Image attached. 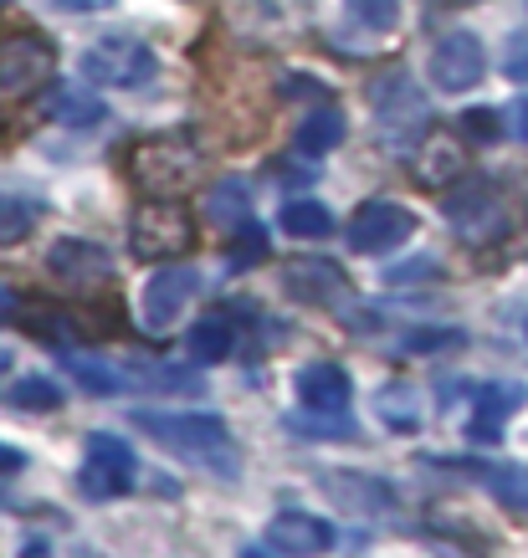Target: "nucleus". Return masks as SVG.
Returning a JSON list of instances; mask_svg holds the SVG:
<instances>
[{
	"label": "nucleus",
	"instance_id": "a211bd4d",
	"mask_svg": "<svg viewBox=\"0 0 528 558\" xmlns=\"http://www.w3.org/2000/svg\"><path fill=\"white\" fill-rule=\"evenodd\" d=\"M518 405H524V389L488 385L478 395V415H472V425H467V436H472V440H497V436H503V421H508Z\"/></svg>",
	"mask_w": 528,
	"mask_h": 558
},
{
	"label": "nucleus",
	"instance_id": "2eb2a0df",
	"mask_svg": "<svg viewBox=\"0 0 528 558\" xmlns=\"http://www.w3.org/2000/svg\"><path fill=\"white\" fill-rule=\"evenodd\" d=\"M324 492L344 512H359V518H375V512L395 508L391 482H380L370 472H324Z\"/></svg>",
	"mask_w": 528,
	"mask_h": 558
},
{
	"label": "nucleus",
	"instance_id": "7ed1b4c3",
	"mask_svg": "<svg viewBox=\"0 0 528 558\" xmlns=\"http://www.w3.org/2000/svg\"><path fill=\"white\" fill-rule=\"evenodd\" d=\"M226 26L252 47H277L313 26V0H226Z\"/></svg>",
	"mask_w": 528,
	"mask_h": 558
},
{
	"label": "nucleus",
	"instance_id": "7c9ffc66",
	"mask_svg": "<svg viewBox=\"0 0 528 558\" xmlns=\"http://www.w3.org/2000/svg\"><path fill=\"white\" fill-rule=\"evenodd\" d=\"M57 119L72 123V129H93V123H103L108 113H103V102L98 98H77V93H57Z\"/></svg>",
	"mask_w": 528,
	"mask_h": 558
},
{
	"label": "nucleus",
	"instance_id": "c85d7f7f",
	"mask_svg": "<svg viewBox=\"0 0 528 558\" xmlns=\"http://www.w3.org/2000/svg\"><path fill=\"white\" fill-rule=\"evenodd\" d=\"M344 5L364 32H395V21H400V0H344Z\"/></svg>",
	"mask_w": 528,
	"mask_h": 558
},
{
	"label": "nucleus",
	"instance_id": "f704fd0d",
	"mask_svg": "<svg viewBox=\"0 0 528 558\" xmlns=\"http://www.w3.org/2000/svg\"><path fill=\"white\" fill-rule=\"evenodd\" d=\"M119 0H57V11H68V16H93V11H113Z\"/></svg>",
	"mask_w": 528,
	"mask_h": 558
},
{
	"label": "nucleus",
	"instance_id": "f3484780",
	"mask_svg": "<svg viewBox=\"0 0 528 558\" xmlns=\"http://www.w3.org/2000/svg\"><path fill=\"white\" fill-rule=\"evenodd\" d=\"M283 288H288V298H298V303L334 307L344 292H349V282H344V271L334 267V262H292V267L283 271Z\"/></svg>",
	"mask_w": 528,
	"mask_h": 558
},
{
	"label": "nucleus",
	"instance_id": "4468645a",
	"mask_svg": "<svg viewBox=\"0 0 528 558\" xmlns=\"http://www.w3.org/2000/svg\"><path fill=\"white\" fill-rule=\"evenodd\" d=\"M47 72H51V47H41L36 36L5 41V51H0V93L5 98L32 93L36 83H47Z\"/></svg>",
	"mask_w": 528,
	"mask_h": 558
},
{
	"label": "nucleus",
	"instance_id": "dca6fc26",
	"mask_svg": "<svg viewBox=\"0 0 528 558\" xmlns=\"http://www.w3.org/2000/svg\"><path fill=\"white\" fill-rule=\"evenodd\" d=\"M370 102H375V119L385 123V129L427 123V98H421V87L410 83L406 72H385V77L370 87Z\"/></svg>",
	"mask_w": 528,
	"mask_h": 558
},
{
	"label": "nucleus",
	"instance_id": "0eeeda50",
	"mask_svg": "<svg viewBox=\"0 0 528 558\" xmlns=\"http://www.w3.org/2000/svg\"><path fill=\"white\" fill-rule=\"evenodd\" d=\"M410 236H416V216L395 201L359 205L355 220H349V252H359V256H385L395 246H406Z\"/></svg>",
	"mask_w": 528,
	"mask_h": 558
},
{
	"label": "nucleus",
	"instance_id": "393cba45",
	"mask_svg": "<svg viewBox=\"0 0 528 558\" xmlns=\"http://www.w3.org/2000/svg\"><path fill=\"white\" fill-rule=\"evenodd\" d=\"M488 487L508 512H524L528 518V466L524 461H497L488 466Z\"/></svg>",
	"mask_w": 528,
	"mask_h": 558
},
{
	"label": "nucleus",
	"instance_id": "b1692460",
	"mask_svg": "<svg viewBox=\"0 0 528 558\" xmlns=\"http://www.w3.org/2000/svg\"><path fill=\"white\" fill-rule=\"evenodd\" d=\"M283 231H288V236H328V231H334V210H328L324 201L298 195V201L283 205Z\"/></svg>",
	"mask_w": 528,
	"mask_h": 558
},
{
	"label": "nucleus",
	"instance_id": "473e14b6",
	"mask_svg": "<svg viewBox=\"0 0 528 558\" xmlns=\"http://www.w3.org/2000/svg\"><path fill=\"white\" fill-rule=\"evenodd\" d=\"M503 72H508L513 83H528V36H508V47H503Z\"/></svg>",
	"mask_w": 528,
	"mask_h": 558
},
{
	"label": "nucleus",
	"instance_id": "aec40b11",
	"mask_svg": "<svg viewBox=\"0 0 528 558\" xmlns=\"http://www.w3.org/2000/svg\"><path fill=\"white\" fill-rule=\"evenodd\" d=\"M231 349H237V323L226 318V313H205V318L190 328V359H195V364H221Z\"/></svg>",
	"mask_w": 528,
	"mask_h": 558
},
{
	"label": "nucleus",
	"instance_id": "4be33fe9",
	"mask_svg": "<svg viewBox=\"0 0 528 558\" xmlns=\"http://www.w3.org/2000/svg\"><path fill=\"white\" fill-rule=\"evenodd\" d=\"M205 216H211V226H247V220H252V185H247V180H221V185H211Z\"/></svg>",
	"mask_w": 528,
	"mask_h": 558
},
{
	"label": "nucleus",
	"instance_id": "c9c22d12",
	"mask_svg": "<svg viewBox=\"0 0 528 558\" xmlns=\"http://www.w3.org/2000/svg\"><path fill=\"white\" fill-rule=\"evenodd\" d=\"M442 343H461V333H410L406 354H416V349H442Z\"/></svg>",
	"mask_w": 528,
	"mask_h": 558
},
{
	"label": "nucleus",
	"instance_id": "423d86ee",
	"mask_svg": "<svg viewBox=\"0 0 528 558\" xmlns=\"http://www.w3.org/2000/svg\"><path fill=\"white\" fill-rule=\"evenodd\" d=\"M83 497L93 502H108V497H123V492L134 487V451H129V440L113 436V430H93L83 440Z\"/></svg>",
	"mask_w": 528,
	"mask_h": 558
},
{
	"label": "nucleus",
	"instance_id": "58836bf2",
	"mask_svg": "<svg viewBox=\"0 0 528 558\" xmlns=\"http://www.w3.org/2000/svg\"><path fill=\"white\" fill-rule=\"evenodd\" d=\"M5 364H11V359H5V349H0V369H5Z\"/></svg>",
	"mask_w": 528,
	"mask_h": 558
},
{
	"label": "nucleus",
	"instance_id": "5701e85b",
	"mask_svg": "<svg viewBox=\"0 0 528 558\" xmlns=\"http://www.w3.org/2000/svg\"><path fill=\"white\" fill-rule=\"evenodd\" d=\"M375 410H380V421L391 425V430H400V436L421 430V410H416V389L410 385H385L375 395Z\"/></svg>",
	"mask_w": 528,
	"mask_h": 558
},
{
	"label": "nucleus",
	"instance_id": "2f4dec72",
	"mask_svg": "<svg viewBox=\"0 0 528 558\" xmlns=\"http://www.w3.org/2000/svg\"><path fill=\"white\" fill-rule=\"evenodd\" d=\"M503 129H508V123H497L493 108H472V113H461V134L482 138V144H493V138L503 134Z\"/></svg>",
	"mask_w": 528,
	"mask_h": 558
},
{
	"label": "nucleus",
	"instance_id": "e433bc0d",
	"mask_svg": "<svg viewBox=\"0 0 528 558\" xmlns=\"http://www.w3.org/2000/svg\"><path fill=\"white\" fill-rule=\"evenodd\" d=\"M21 466H26V457H21L16 446H5V440H0V476H5V472H21Z\"/></svg>",
	"mask_w": 528,
	"mask_h": 558
},
{
	"label": "nucleus",
	"instance_id": "cd10ccee",
	"mask_svg": "<svg viewBox=\"0 0 528 558\" xmlns=\"http://www.w3.org/2000/svg\"><path fill=\"white\" fill-rule=\"evenodd\" d=\"M11 405L21 410H62V385H51L47 374H32V379H21L16 389H11Z\"/></svg>",
	"mask_w": 528,
	"mask_h": 558
},
{
	"label": "nucleus",
	"instance_id": "f257e3e1",
	"mask_svg": "<svg viewBox=\"0 0 528 558\" xmlns=\"http://www.w3.org/2000/svg\"><path fill=\"white\" fill-rule=\"evenodd\" d=\"M134 425L144 436H154L159 446H170L175 457L195 461L216 476H237L241 472V451L226 421L201 415V410H134Z\"/></svg>",
	"mask_w": 528,
	"mask_h": 558
},
{
	"label": "nucleus",
	"instance_id": "20e7f679",
	"mask_svg": "<svg viewBox=\"0 0 528 558\" xmlns=\"http://www.w3.org/2000/svg\"><path fill=\"white\" fill-rule=\"evenodd\" d=\"M77 72H83V83H93V87H144V83H154L159 62H154V51L144 47V41H134V36H103V41H93V47L77 57Z\"/></svg>",
	"mask_w": 528,
	"mask_h": 558
},
{
	"label": "nucleus",
	"instance_id": "39448f33",
	"mask_svg": "<svg viewBox=\"0 0 528 558\" xmlns=\"http://www.w3.org/2000/svg\"><path fill=\"white\" fill-rule=\"evenodd\" d=\"M201 180V149L190 138H149L134 149V185L144 195H180Z\"/></svg>",
	"mask_w": 528,
	"mask_h": 558
},
{
	"label": "nucleus",
	"instance_id": "f03ea898",
	"mask_svg": "<svg viewBox=\"0 0 528 558\" xmlns=\"http://www.w3.org/2000/svg\"><path fill=\"white\" fill-rule=\"evenodd\" d=\"M129 241H134V256H144V262H170V256L195 246V220H190L180 195H149L129 216Z\"/></svg>",
	"mask_w": 528,
	"mask_h": 558
},
{
	"label": "nucleus",
	"instance_id": "a878e982",
	"mask_svg": "<svg viewBox=\"0 0 528 558\" xmlns=\"http://www.w3.org/2000/svg\"><path fill=\"white\" fill-rule=\"evenodd\" d=\"M41 220V205L26 201V195H0V246H16L36 231Z\"/></svg>",
	"mask_w": 528,
	"mask_h": 558
},
{
	"label": "nucleus",
	"instance_id": "412c9836",
	"mask_svg": "<svg viewBox=\"0 0 528 558\" xmlns=\"http://www.w3.org/2000/svg\"><path fill=\"white\" fill-rule=\"evenodd\" d=\"M349 134V123H344L339 108H319V113H308L298 123V134H292V149L298 154H334Z\"/></svg>",
	"mask_w": 528,
	"mask_h": 558
},
{
	"label": "nucleus",
	"instance_id": "9d476101",
	"mask_svg": "<svg viewBox=\"0 0 528 558\" xmlns=\"http://www.w3.org/2000/svg\"><path fill=\"white\" fill-rule=\"evenodd\" d=\"M47 271L57 282H68V288H93V282H108V277H113V256L103 252L98 241L62 236L47 252Z\"/></svg>",
	"mask_w": 528,
	"mask_h": 558
},
{
	"label": "nucleus",
	"instance_id": "f8f14e48",
	"mask_svg": "<svg viewBox=\"0 0 528 558\" xmlns=\"http://www.w3.org/2000/svg\"><path fill=\"white\" fill-rule=\"evenodd\" d=\"M349 400H355V385H349V374H344L339 364L319 359V364L298 369V405H303L308 415H344Z\"/></svg>",
	"mask_w": 528,
	"mask_h": 558
},
{
	"label": "nucleus",
	"instance_id": "6ab92c4d",
	"mask_svg": "<svg viewBox=\"0 0 528 558\" xmlns=\"http://www.w3.org/2000/svg\"><path fill=\"white\" fill-rule=\"evenodd\" d=\"M493 216H497V201H493V185H488V180H467V185L446 201V220L461 226L467 236H478V226H488Z\"/></svg>",
	"mask_w": 528,
	"mask_h": 558
},
{
	"label": "nucleus",
	"instance_id": "6e6552de",
	"mask_svg": "<svg viewBox=\"0 0 528 558\" xmlns=\"http://www.w3.org/2000/svg\"><path fill=\"white\" fill-rule=\"evenodd\" d=\"M482 72H488V51L472 32H446L427 62V77L442 93H472L482 83Z\"/></svg>",
	"mask_w": 528,
	"mask_h": 558
},
{
	"label": "nucleus",
	"instance_id": "9b49d317",
	"mask_svg": "<svg viewBox=\"0 0 528 558\" xmlns=\"http://www.w3.org/2000/svg\"><path fill=\"white\" fill-rule=\"evenodd\" d=\"M461 170H467V149H461V138L446 134V129H427L421 149H416V159H410L416 185L446 190V185H457L461 180Z\"/></svg>",
	"mask_w": 528,
	"mask_h": 558
},
{
	"label": "nucleus",
	"instance_id": "72a5a7b5",
	"mask_svg": "<svg viewBox=\"0 0 528 558\" xmlns=\"http://www.w3.org/2000/svg\"><path fill=\"white\" fill-rule=\"evenodd\" d=\"M503 119H508V134L518 138V144H528V98H518L508 108V113H503Z\"/></svg>",
	"mask_w": 528,
	"mask_h": 558
},
{
	"label": "nucleus",
	"instance_id": "bb28decb",
	"mask_svg": "<svg viewBox=\"0 0 528 558\" xmlns=\"http://www.w3.org/2000/svg\"><path fill=\"white\" fill-rule=\"evenodd\" d=\"M68 374L87 395H119L123 389V374H113L103 359H87V354H68Z\"/></svg>",
	"mask_w": 528,
	"mask_h": 558
},
{
	"label": "nucleus",
	"instance_id": "4c0bfd02",
	"mask_svg": "<svg viewBox=\"0 0 528 558\" xmlns=\"http://www.w3.org/2000/svg\"><path fill=\"white\" fill-rule=\"evenodd\" d=\"M5 307H11V292H0V313H5Z\"/></svg>",
	"mask_w": 528,
	"mask_h": 558
},
{
	"label": "nucleus",
	"instance_id": "ddd939ff",
	"mask_svg": "<svg viewBox=\"0 0 528 558\" xmlns=\"http://www.w3.org/2000/svg\"><path fill=\"white\" fill-rule=\"evenodd\" d=\"M339 543L328 518H313V512H277L267 523V548L277 554H328Z\"/></svg>",
	"mask_w": 528,
	"mask_h": 558
},
{
	"label": "nucleus",
	"instance_id": "1a4fd4ad",
	"mask_svg": "<svg viewBox=\"0 0 528 558\" xmlns=\"http://www.w3.org/2000/svg\"><path fill=\"white\" fill-rule=\"evenodd\" d=\"M195 288H201V271L195 267L154 271L149 282H144V298H139V323H144L149 333H165V328L185 313V303L195 298Z\"/></svg>",
	"mask_w": 528,
	"mask_h": 558
},
{
	"label": "nucleus",
	"instance_id": "c756f323",
	"mask_svg": "<svg viewBox=\"0 0 528 558\" xmlns=\"http://www.w3.org/2000/svg\"><path fill=\"white\" fill-rule=\"evenodd\" d=\"M134 379H144V385H154V389H175V395H195V389H201V374L170 369V364H139Z\"/></svg>",
	"mask_w": 528,
	"mask_h": 558
}]
</instances>
